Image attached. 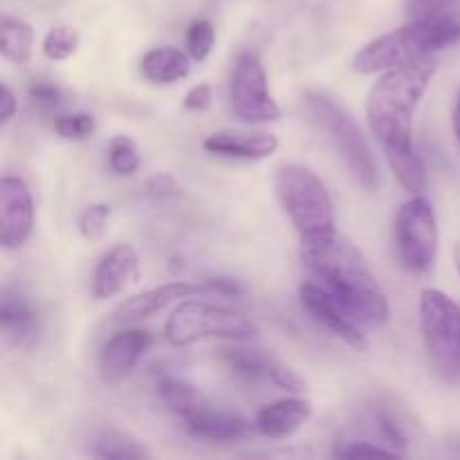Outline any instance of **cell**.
I'll return each instance as SVG.
<instances>
[{
  "instance_id": "cell-1",
  "label": "cell",
  "mask_w": 460,
  "mask_h": 460,
  "mask_svg": "<svg viewBox=\"0 0 460 460\" xmlns=\"http://www.w3.org/2000/svg\"><path fill=\"white\" fill-rule=\"evenodd\" d=\"M301 259L359 326L389 322V299L362 252L337 229L301 238Z\"/></svg>"
},
{
  "instance_id": "cell-2",
  "label": "cell",
  "mask_w": 460,
  "mask_h": 460,
  "mask_svg": "<svg viewBox=\"0 0 460 460\" xmlns=\"http://www.w3.org/2000/svg\"><path fill=\"white\" fill-rule=\"evenodd\" d=\"M434 75L436 61L422 57L385 70L368 90V124L385 153L413 148V112Z\"/></svg>"
},
{
  "instance_id": "cell-3",
  "label": "cell",
  "mask_w": 460,
  "mask_h": 460,
  "mask_svg": "<svg viewBox=\"0 0 460 460\" xmlns=\"http://www.w3.org/2000/svg\"><path fill=\"white\" fill-rule=\"evenodd\" d=\"M460 39V25L449 13L411 18L407 25L380 36L355 54V70L359 75H376L402 63L429 57L431 52L449 48Z\"/></svg>"
},
{
  "instance_id": "cell-4",
  "label": "cell",
  "mask_w": 460,
  "mask_h": 460,
  "mask_svg": "<svg viewBox=\"0 0 460 460\" xmlns=\"http://www.w3.org/2000/svg\"><path fill=\"white\" fill-rule=\"evenodd\" d=\"M274 193L301 238L332 232L335 205L317 173L301 164H281L274 171Z\"/></svg>"
},
{
  "instance_id": "cell-5",
  "label": "cell",
  "mask_w": 460,
  "mask_h": 460,
  "mask_svg": "<svg viewBox=\"0 0 460 460\" xmlns=\"http://www.w3.org/2000/svg\"><path fill=\"white\" fill-rule=\"evenodd\" d=\"M305 106H308L310 117L319 126V130L331 139L337 153L344 157L346 166L353 173V178L367 191H377V187H380V173H377L376 157H373L371 148H368L367 139H364L362 130L358 128L353 117L344 108L337 106L332 99L317 93L305 94Z\"/></svg>"
},
{
  "instance_id": "cell-6",
  "label": "cell",
  "mask_w": 460,
  "mask_h": 460,
  "mask_svg": "<svg viewBox=\"0 0 460 460\" xmlns=\"http://www.w3.org/2000/svg\"><path fill=\"white\" fill-rule=\"evenodd\" d=\"M420 332L425 353L443 380H460V305L436 288L420 292Z\"/></svg>"
},
{
  "instance_id": "cell-7",
  "label": "cell",
  "mask_w": 460,
  "mask_h": 460,
  "mask_svg": "<svg viewBox=\"0 0 460 460\" xmlns=\"http://www.w3.org/2000/svg\"><path fill=\"white\" fill-rule=\"evenodd\" d=\"M256 326L243 314L205 301H180L166 319L164 337L173 346H189L200 340H252Z\"/></svg>"
},
{
  "instance_id": "cell-8",
  "label": "cell",
  "mask_w": 460,
  "mask_h": 460,
  "mask_svg": "<svg viewBox=\"0 0 460 460\" xmlns=\"http://www.w3.org/2000/svg\"><path fill=\"white\" fill-rule=\"evenodd\" d=\"M394 241L400 263L413 274H427L438 256V223L434 205L425 196H413L400 207L394 223Z\"/></svg>"
},
{
  "instance_id": "cell-9",
  "label": "cell",
  "mask_w": 460,
  "mask_h": 460,
  "mask_svg": "<svg viewBox=\"0 0 460 460\" xmlns=\"http://www.w3.org/2000/svg\"><path fill=\"white\" fill-rule=\"evenodd\" d=\"M229 102L238 119L247 124L281 119L283 111L277 99L270 94L268 75L254 52H243L234 66L232 84H229Z\"/></svg>"
},
{
  "instance_id": "cell-10",
  "label": "cell",
  "mask_w": 460,
  "mask_h": 460,
  "mask_svg": "<svg viewBox=\"0 0 460 460\" xmlns=\"http://www.w3.org/2000/svg\"><path fill=\"white\" fill-rule=\"evenodd\" d=\"M299 299L304 305L305 313L323 326L326 331H331L337 340H341L344 344H349L355 350H367L368 341L367 335L362 332V326L355 322L349 314V310L322 286V283H304L299 288Z\"/></svg>"
},
{
  "instance_id": "cell-11",
  "label": "cell",
  "mask_w": 460,
  "mask_h": 460,
  "mask_svg": "<svg viewBox=\"0 0 460 460\" xmlns=\"http://www.w3.org/2000/svg\"><path fill=\"white\" fill-rule=\"evenodd\" d=\"M34 229V200L18 175L0 178V243L4 250L25 245Z\"/></svg>"
},
{
  "instance_id": "cell-12",
  "label": "cell",
  "mask_w": 460,
  "mask_h": 460,
  "mask_svg": "<svg viewBox=\"0 0 460 460\" xmlns=\"http://www.w3.org/2000/svg\"><path fill=\"white\" fill-rule=\"evenodd\" d=\"M223 362L234 376L243 380H265L288 391H304V382L296 377V373L270 350L234 346L223 350Z\"/></svg>"
},
{
  "instance_id": "cell-13",
  "label": "cell",
  "mask_w": 460,
  "mask_h": 460,
  "mask_svg": "<svg viewBox=\"0 0 460 460\" xmlns=\"http://www.w3.org/2000/svg\"><path fill=\"white\" fill-rule=\"evenodd\" d=\"M151 346L153 335L148 331H139V328L112 335L99 355V371H102L103 382L112 386L124 382Z\"/></svg>"
},
{
  "instance_id": "cell-14",
  "label": "cell",
  "mask_w": 460,
  "mask_h": 460,
  "mask_svg": "<svg viewBox=\"0 0 460 460\" xmlns=\"http://www.w3.org/2000/svg\"><path fill=\"white\" fill-rule=\"evenodd\" d=\"M200 292H209L207 286H198V283H187V281H171L164 286L151 288L146 292H139V295L124 299L115 308V322L117 323H137L142 319L153 317L160 310H164L166 305L175 304L180 299H187L191 295H200Z\"/></svg>"
},
{
  "instance_id": "cell-15",
  "label": "cell",
  "mask_w": 460,
  "mask_h": 460,
  "mask_svg": "<svg viewBox=\"0 0 460 460\" xmlns=\"http://www.w3.org/2000/svg\"><path fill=\"white\" fill-rule=\"evenodd\" d=\"M211 155L234 160H265L279 151V139L272 133H247V130H216L202 142Z\"/></svg>"
},
{
  "instance_id": "cell-16",
  "label": "cell",
  "mask_w": 460,
  "mask_h": 460,
  "mask_svg": "<svg viewBox=\"0 0 460 460\" xmlns=\"http://www.w3.org/2000/svg\"><path fill=\"white\" fill-rule=\"evenodd\" d=\"M137 252L130 245H115L102 256L94 268L93 295L97 299H111V296L119 295L137 279Z\"/></svg>"
},
{
  "instance_id": "cell-17",
  "label": "cell",
  "mask_w": 460,
  "mask_h": 460,
  "mask_svg": "<svg viewBox=\"0 0 460 460\" xmlns=\"http://www.w3.org/2000/svg\"><path fill=\"white\" fill-rule=\"evenodd\" d=\"M184 427L193 438L211 440V443H234V440L245 438L252 431L250 420H245L238 413L211 409L209 404L200 409L196 416L184 420Z\"/></svg>"
},
{
  "instance_id": "cell-18",
  "label": "cell",
  "mask_w": 460,
  "mask_h": 460,
  "mask_svg": "<svg viewBox=\"0 0 460 460\" xmlns=\"http://www.w3.org/2000/svg\"><path fill=\"white\" fill-rule=\"evenodd\" d=\"M310 416H313V407L308 400H277V402L259 409L254 418V429L265 438H286V436L295 434Z\"/></svg>"
},
{
  "instance_id": "cell-19",
  "label": "cell",
  "mask_w": 460,
  "mask_h": 460,
  "mask_svg": "<svg viewBox=\"0 0 460 460\" xmlns=\"http://www.w3.org/2000/svg\"><path fill=\"white\" fill-rule=\"evenodd\" d=\"M0 331H3L4 341L9 346H22L31 344L39 331V319H36L34 308L25 296L18 292H3V301H0Z\"/></svg>"
},
{
  "instance_id": "cell-20",
  "label": "cell",
  "mask_w": 460,
  "mask_h": 460,
  "mask_svg": "<svg viewBox=\"0 0 460 460\" xmlns=\"http://www.w3.org/2000/svg\"><path fill=\"white\" fill-rule=\"evenodd\" d=\"M139 70H142L144 79H148L151 84L169 85L187 79L191 61L178 48H155L144 54L139 61Z\"/></svg>"
},
{
  "instance_id": "cell-21",
  "label": "cell",
  "mask_w": 460,
  "mask_h": 460,
  "mask_svg": "<svg viewBox=\"0 0 460 460\" xmlns=\"http://www.w3.org/2000/svg\"><path fill=\"white\" fill-rule=\"evenodd\" d=\"M157 395L164 402V407L178 418H182V420H189L200 409L207 407V400L202 398L200 391L175 376L157 377Z\"/></svg>"
},
{
  "instance_id": "cell-22",
  "label": "cell",
  "mask_w": 460,
  "mask_h": 460,
  "mask_svg": "<svg viewBox=\"0 0 460 460\" xmlns=\"http://www.w3.org/2000/svg\"><path fill=\"white\" fill-rule=\"evenodd\" d=\"M31 48H34V30L30 22L16 16H3V22H0L3 57L16 66H25L31 58Z\"/></svg>"
},
{
  "instance_id": "cell-23",
  "label": "cell",
  "mask_w": 460,
  "mask_h": 460,
  "mask_svg": "<svg viewBox=\"0 0 460 460\" xmlns=\"http://www.w3.org/2000/svg\"><path fill=\"white\" fill-rule=\"evenodd\" d=\"M386 162H389L391 171L394 175L398 178L400 187L404 191L418 193L425 191L427 187V169H425V162L420 160V155L416 153V148H407V151H391L385 153Z\"/></svg>"
},
{
  "instance_id": "cell-24",
  "label": "cell",
  "mask_w": 460,
  "mask_h": 460,
  "mask_svg": "<svg viewBox=\"0 0 460 460\" xmlns=\"http://www.w3.org/2000/svg\"><path fill=\"white\" fill-rule=\"evenodd\" d=\"M93 454L99 458L108 460H133V458H146L148 449L128 434H121L117 429H103L97 434L93 443Z\"/></svg>"
},
{
  "instance_id": "cell-25",
  "label": "cell",
  "mask_w": 460,
  "mask_h": 460,
  "mask_svg": "<svg viewBox=\"0 0 460 460\" xmlns=\"http://www.w3.org/2000/svg\"><path fill=\"white\" fill-rule=\"evenodd\" d=\"M79 48V31L67 25H57L45 34L43 52L49 61H66Z\"/></svg>"
},
{
  "instance_id": "cell-26",
  "label": "cell",
  "mask_w": 460,
  "mask_h": 460,
  "mask_svg": "<svg viewBox=\"0 0 460 460\" xmlns=\"http://www.w3.org/2000/svg\"><path fill=\"white\" fill-rule=\"evenodd\" d=\"M108 160H111V169L117 175H133L139 169V151L135 146L133 139L117 135L111 139V148H108Z\"/></svg>"
},
{
  "instance_id": "cell-27",
  "label": "cell",
  "mask_w": 460,
  "mask_h": 460,
  "mask_svg": "<svg viewBox=\"0 0 460 460\" xmlns=\"http://www.w3.org/2000/svg\"><path fill=\"white\" fill-rule=\"evenodd\" d=\"M216 30L207 18H198L187 30V52L193 61H205L214 49Z\"/></svg>"
},
{
  "instance_id": "cell-28",
  "label": "cell",
  "mask_w": 460,
  "mask_h": 460,
  "mask_svg": "<svg viewBox=\"0 0 460 460\" xmlns=\"http://www.w3.org/2000/svg\"><path fill=\"white\" fill-rule=\"evenodd\" d=\"M94 117L85 115V112H76V115H63L57 117L54 121V130L61 135L63 139H85L94 133Z\"/></svg>"
},
{
  "instance_id": "cell-29",
  "label": "cell",
  "mask_w": 460,
  "mask_h": 460,
  "mask_svg": "<svg viewBox=\"0 0 460 460\" xmlns=\"http://www.w3.org/2000/svg\"><path fill=\"white\" fill-rule=\"evenodd\" d=\"M108 218H111V207L103 205V202L90 205L79 218V229L81 234H84V238H88V241H97V238L103 234V229H106Z\"/></svg>"
},
{
  "instance_id": "cell-30",
  "label": "cell",
  "mask_w": 460,
  "mask_h": 460,
  "mask_svg": "<svg viewBox=\"0 0 460 460\" xmlns=\"http://www.w3.org/2000/svg\"><path fill=\"white\" fill-rule=\"evenodd\" d=\"M27 94H30L31 106L39 108V111L43 112L54 111L63 99L61 90H58L54 84H48V81H34V84L30 85V93Z\"/></svg>"
},
{
  "instance_id": "cell-31",
  "label": "cell",
  "mask_w": 460,
  "mask_h": 460,
  "mask_svg": "<svg viewBox=\"0 0 460 460\" xmlns=\"http://www.w3.org/2000/svg\"><path fill=\"white\" fill-rule=\"evenodd\" d=\"M146 196L153 200H173L180 196L178 180L171 173H157L146 182Z\"/></svg>"
},
{
  "instance_id": "cell-32",
  "label": "cell",
  "mask_w": 460,
  "mask_h": 460,
  "mask_svg": "<svg viewBox=\"0 0 460 460\" xmlns=\"http://www.w3.org/2000/svg\"><path fill=\"white\" fill-rule=\"evenodd\" d=\"M456 0H409L407 12L411 18H425V16H440L447 13V9Z\"/></svg>"
},
{
  "instance_id": "cell-33",
  "label": "cell",
  "mask_w": 460,
  "mask_h": 460,
  "mask_svg": "<svg viewBox=\"0 0 460 460\" xmlns=\"http://www.w3.org/2000/svg\"><path fill=\"white\" fill-rule=\"evenodd\" d=\"M209 106H211V88L207 84L193 85V88L187 93V97H184V108L191 112L207 111Z\"/></svg>"
},
{
  "instance_id": "cell-34",
  "label": "cell",
  "mask_w": 460,
  "mask_h": 460,
  "mask_svg": "<svg viewBox=\"0 0 460 460\" xmlns=\"http://www.w3.org/2000/svg\"><path fill=\"white\" fill-rule=\"evenodd\" d=\"M16 97L9 90V85L3 84L0 85V124H7L13 117V112H16Z\"/></svg>"
},
{
  "instance_id": "cell-35",
  "label": "cell",
  "mask_w": 460,
  "mask_h": 460,
  "mask_svg": "<svg viewBox=\"0 0 460 460\" xmlns=\"http://www.w3.org/2000/svg\"><path fill=\"white\" fill-rule=\"evenodd\" d=\"M205 286L207 290L218 292V295H227V296L241 295V288H238L234 281H225V279H211V281H207Z\"/></svg>"
},
{
  "instance_id": "cell-36",
  "label": "cell",
  "mask_w": 460,
  "mask_h": 460,
  "mask_svg": "<svg viewBox=\"0 0 460 460\" xmlns=\"http://www.w3.org/2000/svg\"><path fill=\"white\" fill-rule=\"evenodd\" d=\"M454 133H456V137H458V144H460V90H458L456 108H454Z\"/></svg>"
},
{
  "instance_id": "cell-37",
  "label": "cell",
  "mask_w": 460,
  "mask_h": 460,
  "mask_svg": "<svg viewBox=\"0 0 460 460\" xmlns=\"http://www.w3.org/2000/svg\"><path fill=\"white\" fill-rule=\"evenodd\" d=\"M456 268H458V272H460V245L456 247Z\"/></svg>"
}]
</instances>
